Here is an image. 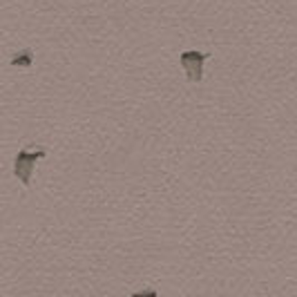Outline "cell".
Returning <instances> with one entry per match:
<instances>
[{
    "mask_svg": "<svg viewBox=\"0 0 297 297\" xmlns=\"http://www.w3.org/2000/svg\"><path fill=\"white\" fill-rule=\"evenodd\" d=\"M47 156V150H20L16 154V159H14V174H16V179L20 181L22 186H30L32 184V174H34V166H36V161L45 159Z\"/></svg>",
    "mask_w": 297,
    "mask_h": 297,
    "instance_id": "cell-1",
    "label": "cell"
},
{
    "mask_svg": "<svg viewBox=\"0 0 297 297\" xmlns=\"http://www.w3.org/2000/svg\"><path fill=\"white\" fill-rule=\"evenodd\" d=\"M210 58V52H197V50H186L181 52V67L186 72L188 83H199L204 78V63Z\"/></svg>",
    "mask_w": 297,
    "mask_h": 297,
    "instance_id": "cell-2",
    "label": "cell"
},
{
    "mask_svg": "<svg viewBox=\"0 0 297 297\" xmlns=\"http://www.w3.org/2000/svg\"><path fill=\"white\" fill-rule=\"evenodd\" d=\"M34 63V52L32 50H20L18 54H14L9 58V65L12 67H20V70H30Z\"/></svg>",
    "mask_w": 297,
    "mask_h": 297,
    "instance_id": "cell-3",
    "label": "cell"
},
{
    "mask_svg": "<svg viewBox=\"0 0 297 297\" xmlns=\"http://www.w3.org/2000/svg\"><path fill=\"white\" fill-rule=\"evenodd\" d=\"M130 297H159V295H156L154 288H146V290H136V293H132Z\"/></svg>",
    "mask_w": 297,
    "mask_h": 297,
    "instance_id": "cell-4",
    "label": "cell"
}]
</instances>
